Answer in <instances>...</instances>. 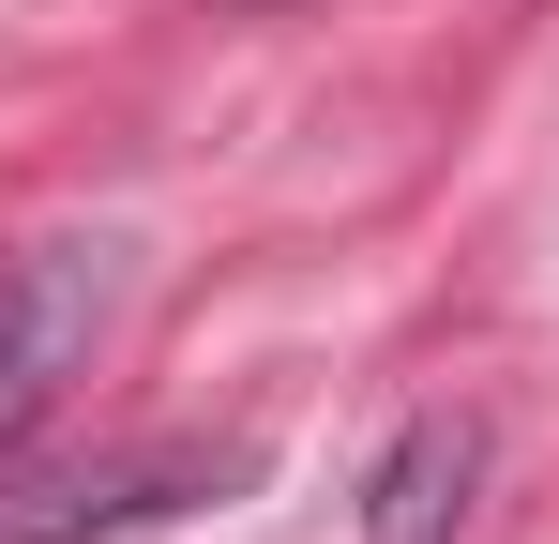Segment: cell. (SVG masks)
Returning <instances> with one entry per match:
<instances>
[{"label": "cell", "instance_id": "obj_1", "mask_svg": "<svg viewBox=\"0 0 559 544\" xmlns=\"http://www.w3.org/2000/svg\"><path fill=\"white\" fill-rule=\"evenodd\" d=\"M106 303H121V243L106 227H46V243L0 258V453L61 409V378L92 363Z\"/></svg>", "mask_w": 559, "mask_h": 544}, {"label": "cell", "instance_id": "obj_2", "mask_svg": "<svg viewBox=\"0 0 559 544\" xmlns=\"http://www.w3.org/2000/svg\"><path fill=\"white\" fill-rule=\"evenodd\" d=\"M212 484H242V453H136V469H61V484H15V453H0V544H106Z\"/></svg>", "mask_w": 559, "mask_h": 544}, {"label": "cell", "instance_id": "obj_3", "mask_svg": "<svg viewBox=\"0 0 559 544\" xmlns=\"http://www.w3.org/2000/svg\"><path fill=\"white\" fill-rule=\"evenodd\" d=\"M468 484H484V424L468 409H424L408 439L378 453V484H364V544H454Z\"/></svg>", "mask_w": 559, "mask_h": 544}]
</instances>
